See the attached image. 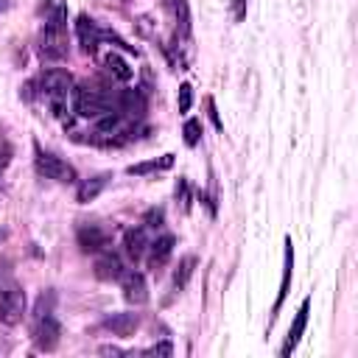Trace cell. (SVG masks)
<instances>
[{"label": "cell", "instance_id": "6da1fadb", "mask_svg": "<svg viewBox=\"0 0 358 358\" xmlns=\"http://www.w3.org/2000/svg\"><path fill=\"white\" fill-rule=\"evenodd\" d=\"M70 51L68 45V6H56L51 12V17L45 20V29H42V37H40V54L51 62H59L65 59Z\"/></svg>", "mask_w": 358, "mask_h": 358}, {"label": "cell", "instance_id": "7a4b0ae2", "mask_svg": "<svg viewBox=\"0 0 358 358\" xmlns=\"http://www.w3.org/2000/svg\"><path fill=\"white\" fill-rule=\"evenodd\" d=\"M42 90H45V95H48V101H51L54 115H56V118H65V112H68V95H70V90H73L70 73L62 70V68L45 70V73H42Z\"/></svg>", "mask_w": 358, "mask_h": 358}, {"label": "cell", "instance_id": "3957f363", "mask_svg": "<svg viewBox=\"0 0 358 358\" xmlns=\"http://www.w3.org/2000/svg\"><path fill=\"white\" fill-rule=\"evenodd\" d=\"M26 305H29L26 291H23L17 283H12V280L0 283V322H3V325H17V322H23Z\"/></svg>", "mask_w": 358, "mask_h": 358}, {"label": "cell", "instance_id": "277c9868", "mask_svg": "<svg viewBox=\"0 0 358 358\" xmlns=\"http://www.w3.org/2000/svg\"><path fill=\"white\" fill-rule=\"evenodd\" d=\"M59 336H62V327H59L56 316L51 311H45V297H42L40 308H37V319H34V341L40 350H56Z\"/></svg>", "mask_w": 358, "mask_h": 358}, {"label": "cell", "instance_id": "5b68a950", "mask_svg": "<svg viewBox=\"0 0 358 358\" xmlns=\"http://www.w3.org/2000/svg\"><path fill=\"white\" fill-rule=\"evenodd\" d=\"M73 107H76V115L79 118H87V120H95L101 118L104 112H109V98L101 95L98 90H90V87H76L73 90Z\"/></svg>", "mask_w": 358, "mask_h": 358}, {"label": "cell", "instance_id": "8992f818", "mask_svg": "<svg viewBox=\"0 0 358 358\" xmlns=\"http://www.w3.org/2000/svg\"><path fill=\"white\" fill-rule=\"evenodd\" d=\"M37 171L45 179H56V182H73V179H76L73 165H68L62 157L48 154V151H37Z\"/></svg>", "mask_w": 358, "mask_h": 358}, {"label": "cell", "instance_id": "52a82bcc", "mask_svg": "<svg viewBox=\"0 0 358 358\" xmlns=\"http://www.w3.org/2000/svg\"><path fill=\"white\" fill-rule=\"evenodd\" d=\"M76 37H79L81 51H84L87 56H95V51H98V45H101V29L95 26L93 17H87V15H79V17H76Z\"/></svg>", "mask_w": 358, "mask_h": 358}, {"label": "cell", "instance_id": "ba28073f", "mask_svg": "<svg viewBox=\"0 0 358 358\" xmlns=\"http://www.w3.org/2000/svg\"><path fill=\"white\" fill-rule=\"evenodd\" d=\"M120 286H123V297H126V302H132V305H143V302H148V286H146V277H143L140 272H123Z\"/></svg>", "mask_w": 358, "mask_h": 358}, {"label": "cell", "instance_id": "9c48e42d", "mask_svg": "<svg viewBox=\"0 0 358 358\" xmlns=\"http://www.w3.org/2000/svg\"><path fill=\"white\" fill-rule=\"evenodd\" d=\"M76 238H79V247H81L84 252H107V249H109V235H107L101 227H95V224L79 227Z\"/></svg>", "mask_w": 358, "mask_h": 358}, {"label": "cell", "instance_id": "30bf717a", "mask_svg": "<svg viewBox=\"0 0 358 358\" xmlns=\"http://www.w3.org/2000/svg\"><path fill=\"white\" fill-rule=\"evenodd\" d=\"M173 247H176V238L173 235H159L157 241H151L148 244V249H146V260H148V269H159V266H165L168 263V258H171V252H173Z\"/></svg>", "mask_w": 358, "mask_h": 358}, {"label": "cell", "instance_id": "8fae6325", "mask_svg": "<svg viewBox=\"0 0 358 358\" xmlns=\"http://www.w3.org/2000/svg\"><path fill=\"white\" fill-rule=\"evenodd\" d=\"M104 327L112 333V336H120V338H129L134 336V330L140 327V316L132 313V311H123V313H112L104 319Z\"/></svg>", "mask_w": 358, "mask_h": 358}, {"label": "cell", "instance_id": "7c38bea8", "mask_svg": "<svg viewBox=\"0 0 358 358\" xmlns=\"http://www.w3.org/2000/svg\"><path fill=\"white\" fill-rule=\"evenodd\" d=\"M148 230L146 227H132V230H126V235H123V249H126V255H129V260H140L143 255H146V249H148Z\"/></svg>", "mask_w": 358, "mask_h": 358}, {"label": "cell", "instance_id": "4fadbf2b", "mask_svg": "<svg viewBox=\"0 0 358 358\" xmlns=\"http://www.w3.org/2000/svg\"><path fill=\"white\" fill-rule=\"evenodd\" d=\"M308 311H311V299L305 297L302 299V305H299V311H297V319H294V325H291V330H288V338H286V344H283V355H288L297 344H299V338H302V333H305V325H308Z\"/></svg>", "mask_w": 358, "mask_h": 358}, {"label": "cell", "instance_id": "5bb4252c", "mask_svg": "<svg viewBox=\"0 0 358 358\" xmlns=\"http://www.w3.org/2000/svg\"><path fill=\"white\" fill-rule=\"evenodd\" d=\"M118 112L123 118H140L146 112V98L137 90H123L118 95Z\"/></svg>", "mask_w": 358, "mask_h": 358}, {"label": "cell", "instance_id": "9a60e30c", "mask_svg": "<svg viewBox=\"0 0 358 358\" xmlns=\"http://www.w3.org/2000/svg\"><path fill=\"white\" fill-rule=\"evenodd\" d=\"M95 277L98 280H120L123 277V263L118 255L112 252H101V258L95 260Z\"/></svg>", "mask_w": 358, "mask_h": 358}, {"label": "cell", "instance_id": "2e32d148", "mask_svg": "<svg viewBox=\"0 0 358 358\" xmlns=\"http://www.w3.org/2000/svg\"><path fill=\"white\" fill-rule=\"evenodd\" d=\"M291 269H294V249H291V238L286 241V255H283V283H280V294H277V302H274V313L280 311L283 299L288 297V283H291Z\"/></svg>", "mask_w": 358, "mask_h": 358}, {"label": "cell", "instance_id": "e0dca14e", "mask_svg": "<svg viewBox=\"0 0 358 358\" xmlns=\"http://www.w3.org/2000/svg\"><path fill=\"white\" fill-rule=\"evenodd\" d=\"M107 188V176H93V179H84V182L79 185V194H76V199H79V205H90L101 191Z\"/></svg>", "mask_w": 358, "mask_h": 358}, {"label": "cell", "instance_id": "ac0fdd59", "mask_svg": "<svg viewBox=\"0 0 358 358\" xmlns=\"http://www.w3.org/2000/svg\"><path fill=\"white\" fill-rule=\"evenodd\" d=\"M194 269H196V258H194V255H188V258L179 260V266L173 269V291H182V288L188 286Z\"/></svg>", "mask_w": 358, "mask_h": 358}, {"label": "cell", "instance_id": "d6986e66", "mask_svg": "<svg viewBox=\"0 0 358 358\" xmlns=\"http://www.w3.org/2000/svg\"><path fill=\"white\" fill-rule=\"evenodd\" d=\"M104 68L109 70V76L112 79H118V81H129L134 73H132V68L118 56V54H107V59H104Z\"/></svg>", "mask_w": 358, "mask_h": 358}, {"label": "cell", "instance_id": "ffe728a7", "mask_svg": "<svg viewBox=\"0 0 358 358\" xmlns=\"http://www.w3.org/2000/svg\"><path fill=\"white\" fill-rule=\"evenodd\" d=\"M171 162H173V154H165L162 159H148V162H137V165H129V168H126V173H129V176H146V173H151V171H159V168H171Z\"/></svg>", "mask_w": 358, "mask_h": 358}, {"label": "cell", "instance_id": "44dd1931", "mask_svg": "<svg viewBox=\"0 0 358 358\" xmlns=\"http://www.w3.org/2000/svg\"><path fill=\"white\" fill-rule=\"evenodd\" d=\"M173 6V15H176V23H179V34L182 37H191V12H188V0H171Z\"/></svg>", "mask_w": 358, "mask_h": 358}, {"label": "cell", "instance_id": "7402d4cb", "mask_svg": "<svg viewBox=\"0 0 358 358\" xmlns=\"http://www.w3.org/2000/svg\"><path fill=\"white\" fill-rule=\"evenodd\" d=\"M199 140H202V120L191 118V120L185 123V143H188V146H199Z\"/></svg>", "mask_w": 358, "mask_h": 358}, {"label": "cell", "instance_id": "603a6c76", "mask_svg": "<svg viewBox=\"0 0 358 358\" xmlns=\"http://www.w3.org/2000/svg\"><path fill=\"white\" fill-rule=\"evenodd\" d=\"M162 224H165V213L157 210V208H151V210L143 216V227H146V230H159Z\"/></svg>", "mask_w": 358, "mask_h": 358}, {"label": "cell", "instance_id": "cb8c5ba5", "mask_svg": "<svg viewBox=\"0 0 358 358\" xmlns=\"http://www.w3.org/2000/svg\"><path fill=\"white\" fill-rule=\"evenodd\" d=\"M191 104H194V87L182 84V87H179V112H188Z\"/></svg>", "mask_w": 358, "mask_h": 358}, {"label": "cell", "instance_id": "d4e9b609", "mask_svg": "<svg viewBox=\"0 0 358 358\" xmlns=\"http://www.w3.org/2000/svg\"><path fill=\"white\" fill-rule=\"evenodd\" d=\"M173 352V344L171 341H162V344H154L148 350H143V355H171Z\"/></svg>", "mask_w": 358, "mask_h": 358}, {"label": "cell", "instance_id": "484cf974", "mask_svg": "<svg viewBox=\"0 0 358 358\" xmlns=\"http://www.w3.org/2000/svg\"><path fill=\"white\" fill-rule=\"evenodd\" d=\"M176 199H182V210L191 208V202H188V182H185V179H182V182H179V188H176Z\"/></svg>", "mask_w": 358, "mask_h": 358}, {"label": "cell", "instance_id": "4316f807", "mask_svg": "<svg viewBox=\"0 0 358 358\" xmlns=\"http://www.w3.org/2000/svg\"><path fill=\"white\" fill-rule=\"evenodd\" d=\"M233 12H235V20H244L247 17V0H233Z\"/></svg>", "mask_w": 358, "mask_h": 358}, {"label": "cell", "instance_id": "83f0119b", "mask_svg": "<svg viewBox=\"0 0 358 358\" xmlns=\"http://www.w3.org/2000/svg\"><path fill=\"white\" fill-rule=\"evenodd\" d=\"M208 107H210V118H213V123H216V129H221V120H219V112H216V104H213V101H208Z\"/></svg>", "mask_w": 358, "mask_h": 358}, {"label": "cell", "instance_id": "f1b7e54d", "mask_svg": "<svg viewBox=\"0 0 358 358\" xmlns=\"http://www.w3.org/2000/svg\"><path fill=\"white\" fill-rule=\"evenodd\" d=\"M6 6H9V3H6V0H0V12H3V9H6Z\"/></svg>", "mask_w": 358, "mask_h": 358}]
</instances>
